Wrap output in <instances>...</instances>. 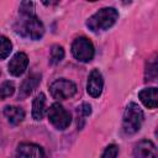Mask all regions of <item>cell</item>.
Instances as JSON below:
<instances>
[{
    "mask_svg": "<svg viewBox=\"0 0 158 158\" xmlns=\"http://www.w3.org/2000/svg\"><path fill=\"white\" fill-rule=\"evenodd\" d=\"M16 32L30 40H40L44 33V26L35 12H20V20L15 26Z\"/></svg>",
    "mask_w": 158,
    "mask_h": 158,
    "instance_id": "cell-1",
    "label": "cell"
},
{
    "mask_svg": "<svg viewBox=\"0 0 158 158\" xmlns=\"http://www.w3.org/2000/svg\"><path fill=\"white\" fill-rule=\"evenodd\" d=\"M117 19H118V12L116 9L102 7L88 19L86 26L93 32H100V31H105L112 27L116 23Z\"/></svg>",
    "mask_w": 158,
    "mask_h": 158,
    "instance_id": "cell-2",
    "label": "cell"
},
{
    "mask_svg": "<svg viewBox=\"0 0 158 158\" xmlns=\"http://www.w3.org/2000/svg\"><path fill=\"white\" fill-rule=\"evenodd\" d=\"M143 111L142 109L136 104L131 102L126 106L123 117H122V128L126 135H135L139 131L142 123H143Z\"/></svg>",
    "mask_w": 158,
    "mask_h": 158,
    "instance_id": "cell-3",
    "label": "cell"
},
{
    "mask_svg": "<svg viewBox=\"0 0 158 158\" xmlns=\"http://www.w3.org/2000/svg\"><path fill=\"white\" fill-rule=\"evenodd\" d=\"M72 54L77 60L88 63L94 58L95 49L90 40L86 37H78L72 43Z\"/></svg>",
    "mask_w": 158,
    "mask_h": 158,
    "instance_id": "cell-4",
    "label": "cell"
},
{
    "mask_svg": "<svg viewBox=\"0 0 158 158\" xmlns=\"http://www.w3.org/2000/svg\"><path fill=\"white\" fill-rule=\"evenodd\" d=\"M48 120L57 130H65L72 122V116L59 102H54L48 110Z\"/></svg>",
    "mask_w": 158,
    "mask_h": 158,
    "instance_id": "cell-5",
    "label": "cell"
},
{
    "mask_svg": "<svg viewBox=\"0 0 158 158\" xmlns=\"http://www.w3.org/2000/svg\"><path fill=\"white\" fill-rule=\"evenodd\" d=\"M49 91L56 100H67L75 95L77 85L68 79H57L49 85Z\"/></svg>",
    "mask_w": 158,
    "mask_h": 158,
    "instance_id": "cell-6",
    "label": "cell"
},
{
    "mask_svg": "<svg viewBox=\"0 0 158 158\" xmlns=\"http://www.w3.org/2000/svg\"><path fill=\"white\" fill-rule=\"evenodd\" d=\"M104 88V79L102 74L99 72V69H93L89 74L88 83H86V91L93 98H99L102 93Z\"/></svg>",
    "mask_w": 158,
    "mask_h": 158,
    "instance_id": "cell-7",
    "label": "cell"
},
{
    "mask_svg": "<svg viewBox=\"0 0 158 158\" xmlns=\"http://www.w3.org/2000/svg\"><path fill=\"white\" fill-rule=\"evenodd\" d=\"M28 64V57L23 52H17L9 62V73L14 77H20L25 73Z\"/></svg>",
    "mask_w": 158,
    "mask_h": 158,
    "instance_id": "cell-8",
    "label": "cell"
},
{
    "mask_svg": "<svg viewBox=\"0 0 158 158\" xmlns=\"http://www.w3.org/2000/svg\"><path fill=\"white\" fill-rule=\"evenodd\" d=\"M17 158H44V151L36 143H21L16 149Z\"/></svg>",
    "mask_w": 158,
    "mask_h": 158,
    "instance_id": "cell-9",
    "label": "cell"
},
{
    "mask_svg": "<svg viewBox=\"0 0 158 158\" xmlns=\"http://www.w3.org/2000/svg\"><path fill=\"white\" fill-rule=\"evenodd\" d=\"M133 157L135 158H158L157 147L152 141L142 139L136 143L133 148Z\"/></svg>",
    "mask_w": 158,
    "mask_h": 158,
    "instance_id": "cell-10",
    "label": "cell"
},
{
    "mask_svg": "<svg viewBox=\"0 0 158 158\" xmlns=\"http://www.w3.org/2000/svg\"><path fill=\"white\" fill-rule=\"evenodd\" d=\"M138 99L148 109H156L158 105V90L157 88H146L138 93Z\"/></svg>",
    "mask_w": 158,
    "mask_h": 158,
    "instance_id": "cell-11",
    "label": "cell"
},
{
    "mask_svg": "<svg viewBox=\"0 0 158 158\" xmlns=\"http://www.w3.org/2000/svg\"><path fill=\"white\" fill-rule=\"evenodd\" d=\"M40 81H41V75H40V74L33 73V74L28 75V77L22 81V84H21V86H20L19 96H20L21 99L27 98V96L38 86Z\"/></svg>",
    "mask_w": 158,
    "mask_h": 158,
    "instance_id": "cell-12",
    "label": "cell"
},
{
    "mask_svg": "<svg viewBox=\"0 0 158 158\" xmlns=\"http://www.w3.org/2000/svg\"><path fill=\"white\" fill-rule=\"evenodd\" d=\"M4 115L11 125H19L25 118V111L22 107H19V106H10V105L5 106Z\"/></svg>",
    "mask_w": 158,
    "mask_h": 158,
    "instance_id": "cell-13",
    "label": "cell"
},
{
    "mask_svg": "<svg viewBox=\"0 0 158 158\" xmlns=\"http://www.w3.org/2000/svg\"><path fill=\"white\" fill-rule=\"evenodd\" d=\"M46 111V95L43 93H40L32 102V117L36 121H40L43 118Z\"/></svg>",
    "mask_w": 158,
    "mask_h": 158,
    "instance_id": "cell-14",
    "label": "cell"
},
{
    "mask_svg": "<svg viewBox=\"0 0 158 158\" xmlns=\"http://www.w3.org/2000/svg\"><path fill=\"white\" fill-rule=\"evenodd\" d=\"M11 51H12L11 41L5 36H0V60L7 58L11 53Z\"/></svg>",
    "mask_w": 158,
    "mask_h": 158,
    "instance_id": "cell-15",
    "label": "cell"
},
{
    "mask_svg": "<svg viewBox=\"0 0 158 158\" xmlns=\"http://www.w3.org/2000/svg\"><path fill=\"white\" fill-rule=\"evenodd\" d=\"M64 58V49L59 44H54L51 49V64H58Z\"/></svg>",
    "mask_w": 158,
    "mask_h": 158,
    "instance_id": "cell-16",
    "label": "cell"
},
{
    "mask_svg": "<svg viewBox=\"0 0 158 158\" xmlns=\"http://www.w3.org/2000/svg\"><path fill=\"white\" fill-rule=\"evenodd\" d=\"M157 78V60L156 57L149 59L147 62V68H146V80H156Z\"/></svg>",
    "mask_w": 158,
    "mask_h": 158,
    "instance_id": "cell-17",
    "label": "cell"
},
{
    "mask_svg": "<svg viewBox=\"0 0 158 158\" xmlns=\"http://www.w3.org/2000/svg\"><path fill=\"white\" fill-rule=\"evenodd\" d=\"M15 91V84L14 81H10V80H6L4 81L1 85H0V99L4 100L9 96H11Z\"/></svg>",
    "mask_w": 158,
    "mask_h": 158,
    "instance_id": "cell-18",
    "label": "cell"
},
{
    "mask_svg": "<svg viewBox=\"0 0 158 158\" xmlns=\"http://www.w3.org/2000/svg\"><path fill=\"white\" fill-rule=\"evenodd\" d=\"M118 154V147L116 144H110L105 148L101 158H117Z\"/></svg>",
    "mask_w": 158,
    "mask_h": 158,
    "instance_id": "cell-19",
    "label": "cell"
},
{
    "mask_svg": "<svg viewBox=\"0 0 158 158\" xmlns=\"http://www.w3.org/2000/svg\"><path fill=\"white\" fill-rule=\"evenodd\" d=\"M78 112H80L81 116H89L91 114V106L89 104L84 102V104H81L80 107H78Z\"/></svg>",
    "mask_w": 158,
    "mask_h": 158,
    "instance_id": "cell-20",
    "label": "cell"
},
{
    "mask_svg": "<svg viewBox=\"0 0 158 158\" xmlns=\"http://www.w3.org/2000/svg\"><path fill=\"white\" fill-rule=\"evenodd\" d=\"M0 75H1V70H0Z\"/></svg>",
    "mask_w": 158,
    "mask_h": 158,
    "instance_id": "cell-21",
    "label": "cell"
},
{
    "mask_svg": "<svg viewBox=\"0 0 158 158\" xmlns=\"http://www.w3.org/2000/svg\"><path fill=\"white\" fill-rule=\"evenodd\" d=\"M0 100H1V99H0Z\"/></svg>",
    "mask_w": 158,
    "mask_h": 158,
    "instance_id": "cell-22",
    "label": "cell"
}]
</instances>
